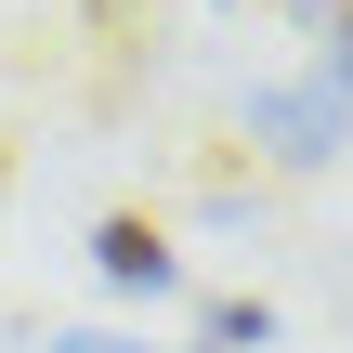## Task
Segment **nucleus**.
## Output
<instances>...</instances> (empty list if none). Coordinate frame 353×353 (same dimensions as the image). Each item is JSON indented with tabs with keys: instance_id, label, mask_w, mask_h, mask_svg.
Wrapping results in <instances>:
<instances>
[{
	"instance_id": "obj_2",
	"label": "nucleus",
	"mask_w": 353,
	"mask_h": 353,
	"mask_svg": "<svg viewBox=\"0 0 353 353\" xmlns=\"http://www.w3.org/2000/svg\"><path fill=\"white\" fill-rule=\"evenodd\" d=\"M92 262H105V288H144V301L183 275V262H170V236H157L144 210H105V223H92Z\"/></svg>"
},
{
	"instance_id": "obj_3",
	"label": "nucleus",
	"mask_w": 353,
	"mask_h": 353,
	"mask_svg": "<svg viewBox=\"0 0 353 353\" xmlns=\"http://www.w3.org/2000/svg\"><path fill=\"white\" fill-rule=\"evenodd\" d=\"M196 341H210V353H262V341H275V314H262V301H210Z\"/></svg>"
},
{
	"instance_id": "obj_1",
	"label": "nucleus",
	"mask_w": 353,
	"mask_h": 353,
	"mask_svg": "<svg viewBox=\"0 0 353 353\" xmlns=\"http://www.w3.org/2000/svg\"><path fill=\"white\" fill-rule=\"evenodd\" d=\"M249 131H262L288 170H314V157L341 144V92H262V105H249Z\"/></svg>"
}]
</instances>
